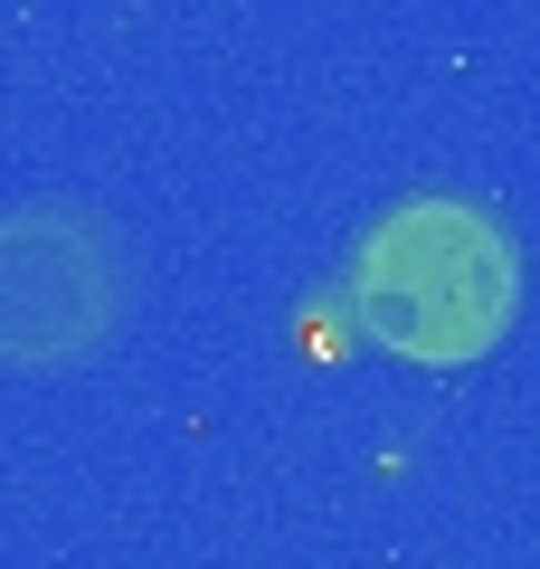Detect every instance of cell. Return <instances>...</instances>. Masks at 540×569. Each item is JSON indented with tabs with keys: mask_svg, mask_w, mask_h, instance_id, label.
Returning a JSON list of instances; mask_svg holds the SVG:
<instances>
[{
	"mask_svg": "<svg viewBox=\"0 0 540 569\" xmlns=\"http://www.w3.org/2000/svg\"><path fill=\"white\" fill-rule=\"evenodd\" d=\"M133 323V247L86 200L0 209V370L58 380L123 342Z\"/></svg>",
	"mask_w": 540,
	"mask_h": 569,
	"instance_id": "7a4b0ae2",
	"label": "cell"
},
{
	"mask_svg": "<svg viewBox=\"0 0 540 569\" xmlns=\"http://www.w3.org/2000/svg\"><path fill=\"white\" fill-rule=\"evenodd\" d=\"M351 313L418 370H474L521 323V247L464 200H408L360 238Z\"/></svg>",
	"mask_w": 540,
	"mask_h": 569,
	"instance_id": "6da1fadb",
	"label": "cell"
}]
</instances>
